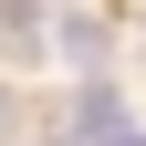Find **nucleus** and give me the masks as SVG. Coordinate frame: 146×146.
I'll return each instance as SVG.
<instances>
[{
  "label": "nucleus",
  "instance_id": "f257e3e1",
  "mask_svg": "<svg viewBox=\"0 0 146 146\" xmlns=\"http://www.w3.org/2000/svg\"><path fill=\"white\" fill-rule=\"evenodd\" d=\"M73 136H84V146H146V125H125V104L94 84V94L73 104Z\"/></svg>",
  "mask_w": 146,
  "mask_h": 146
},
{
  "label": "nucleus",
  "instance_id": "f03ea898",
  "mask_svg": "<svg viewBox=\"0 0 146 146\" xmlns=\"http://www.w3.org/2000/svg\"><path fill=\"white\" fill-rule=\"evenodd\" d=\"M0 42L31 63V52H42V0H0Z\"/></svg>",
  "mask_w": 146,
  "mask_h": 146
},
{
  "label": "nucleus",
  "instance_id": "7ed1b4c3",
  "mask_svg": "<svg viewBox=\"0 0 146 146\" xmlns=\"http://www.w3.org/2000/svg\"><path fill=\"white\" fill-rule=\"evenodd\" d=\"M52 42H63V63H104V31H94V21H63Z\"/></svg>",
  "mask_w": 146,
  "mask_h": 146
},
{
  "label": "nucleus",
  "instance_id": "20e7f679",
  "mask_svg": "<svg viewBox=\"0 0 146 146\" xmlns=\"http://www.w3.org/2000/svg\"><path fill=\"white\" fill-rule=\"evenodd\" d=\"M21 136H31V104L11 94V84H0V146H21Z\"/></svg>",
  "mask_w": 146,
  "mask_h": 146
}]
</instances>
